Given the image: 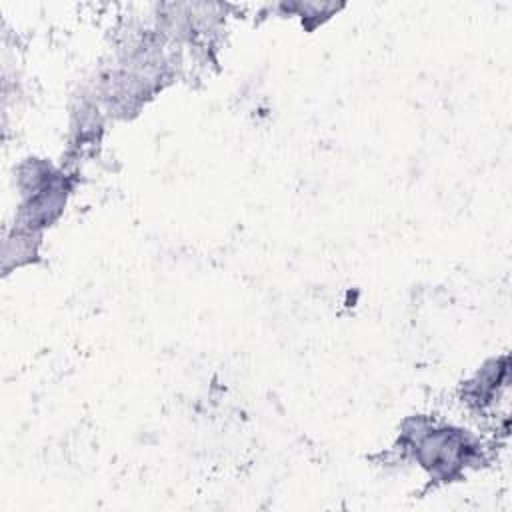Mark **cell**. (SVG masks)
<instances>
[{
  "label": "cell",
  "mask_w": 512,
  "mask_h": 512,
  "mask_svg": "<svg viewBox=\"0 0 512 512\" xmlns=\"http://www.w3.org/2000/svg\"><path fill=\"white\" fill-rule=\"evenodd\" d=\"M412 446L422 466L430 472H444L446 476L460 468L472 454V444L458 430L428 428L418 432Z\"/></svg>",
  "instance_id": "obj_1"
}]
</instances>
